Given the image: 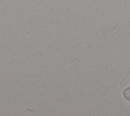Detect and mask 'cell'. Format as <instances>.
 I'll return each mask as SVG.
<instances>
[{"mask_svg": "<svg viewBox=\"0 0 130 116\" xmlns=\"http://www.w3.org/2000/svg\"><path fill=\"white\" fill-rule=\"evenodd\" d=\"M122 96L125 100L130 102V84L127 85L126 88H124V90L122 91Z\"/></svg>", "mask_w": 130, "mask_h": 116, "instance_id": "obj_1", "label": "cell"}]
</instances>
